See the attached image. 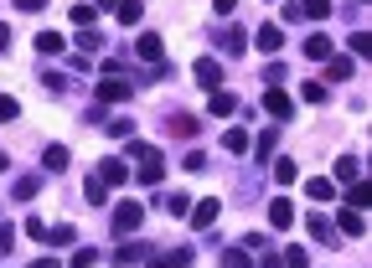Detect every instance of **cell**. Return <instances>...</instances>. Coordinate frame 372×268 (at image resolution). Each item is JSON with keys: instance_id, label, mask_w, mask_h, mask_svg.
<instances>
[{"instance_id": "22", "label": "cell", "mask_w": 372, "mask_h": 268, "mask_svg": "<svg viewBox=\"0 0 372 268\" xmlns=\"http://www.w3.org/2000/svg\"><path fill=\"white\" fill-rule=\"evenodd\" d=\"M62 47H68V42H62L57 31H42V36H36V52H42V57H57Z\"/></svg>"}, {"instance_id": "44", "label": "cell", "mask_w": 372, "mask_h": 268, "mask_svg": "<svg viewBox=\"0 0 372 268\" xmlns=\"http://www.w3.org/2000/svg\"><path fill=\"white\" fill-rule=\"evenodd\" d=\"M181 165H186V170H202V165H207V155H202V150H186Z\"/></svg>"}, {"instance_id": "52", "label": "cell", "mask_w": 372, "mask_h": 268, "mask_svg": "<svg viewBox=\"0 0 372 268\" xmlns=\"http://www.w3.org/2000/svg\"><path fill=\"white\" fill-rule=\"evenodd\" d=\"M362 6H372V0H362Z\"/></svg>"}, {"instance_id": "10", "label": "cell", "mask_w": 372, "mask_h": 268, "mask_svg": "<svg viewBox=\"0 0 372 268\" xmlns=\"http://www.w3.org/2000/svg\"><path fill=\"white\" fill-rule=\"evenodd\" d=\"M326 77H331V83H347V77H352V57L331 52V57H326Z\"/></svg>"}, {"instance_id": "39", "label": "cell", "mask_w": 372, "mask_h": 268, "mask_svg": "<svg viewBox=\"0 0 372 268\" xmlns=\"http://www.w3.org/2000/svg\"><path fill=\"white\" fill-rule=\"evenodd\" d=\"M47 243H73V227H68V222H57V227H47Z\"/></svg>"}, {"instance_id": "16", "label": "cell", "mask_w": 372, "mask_h": 268, "mask_svg": "<svg viewBox=\"0 0 372 268\" xmlns=\"http://www.w3.org/2000/svg\"><path fill=\"white\" fill-rule=\"evenodd\" d=\"M248 144H254L248 129H228V134H222V150H228V155H248Z\"/></svg>"}, {"instance_id": "40", "label": "cell", "mask_w": 372, "mask_h": 268, "mask_svg": "<svg viewBox=\"0 0 372 268\" xmlns=\"http://www.w3.org/2000/svg\"><path fill=\"white\" fill-rule=\"evenodd\" d=\"M166 211H176V217H181V211H192V201H186L181 191H171V196H166Z\"/></svg>"}, {"instance_id": "30", "label": "cell", "mask_w": 372, "mask_h": 268, "mask_svg": "<svg viewBox=\"0 0 372 268\" xmlns=\"http://www.w3.org/2000/svg\"><path fill=\"white\" fill-rule=\"evenodd\" d=\"M274 144H279V129H264L254 144H248V150H259V155H274Z\"/></svg>"}, {"instance_id": "23", "label": "cell", "mask_w": 372, "mask_h": 268, "mask_svg": "<svg viewBox=\"0 0 372 268\" xmlns=\"http://www.w3.org/2000/svg\"><path fill=\"white\" fill-rule=\"evenodd\" d=\"M357 170H362V165H357V155H341V160H336V181H347V186H352V181H362Z\"/></svg>"}, {"instance_id": "24", "label": "cell", "mask_w": 372, "mask_h": 268, "mask_svg": "<svg viewBox=\"0 0 372 268\" xmlns=\"http://www.w3.org/2000/svg\"><path fill=\"white\" fill-rule=\"evenodd\" d=\"M295 176H300V170H295V160H289V155L274 160V181H279V186H295Z\"/></svg>"}, {"instance_id": "46", "label": "cell", "mask_w": 372, "mask_h": 268, "mask_svg": "<svg viewBox=\"0 0 372 268\" xmlns=\"http://www.w3.org/2000/svg\"><path fill=\"white\" fill-rule=\"evenodd\" d=\"M42 6H47V0H16V10H31V16H36Z\"/></svg>"}, {"instance_id": "29", "label": "cell", "mask_w": 372, "mask_h": 268, "mask_svg": "<svg viewBox=\"0 0 372 268\" xmlns=\"http://www.w3.org/2000/svg\"><path fill=\"white\" fill-rule=\"evenodd\" d=\"M166 124H171V129H176V134H181V140H192V134H196V119H186V114H171V119H166Z\"/></svg>"}, {"instance_id": "6", "label": "cell", "mask_w": 372, "mask_h": 268, "mask_svg": "<svg viewBox=\"0 0 372 268\" xmlns=\"http://www.w3.org/2000/svg\"><path fill=\"white\" fill-rule=\"evenodd\" d=\"M192 77H196V83H202V88H217V83H222V67L212 62V57H196V67H192Z\"/></svg>"}, {"instance_id": "3", "label": "cell", "mask_w": 372, "mask_h": 268, "mask_svg": "<svg viewBox=\"0 0 372 268\" xmlns=\"http://www.w3.org/2000/svg\"><path fill=\"white\" fill-rule=\"evenodd\" d=\"M217 211H222V201H217V196L196 201V207H192V227H196V232H207V227L217 222Z\"/></svg>"}, {"instance_id": "49", "label": "cell", "mask_w": 372, "mask_h": 268, "mask_svg": "<svg viewBox=\"0 0 372 268\" xmlns=\"http://www.w3.org/2000/svg\"><path fill=\"white\" fill-rule=\"evenodd\" d=\"M31 268H57V258H31Z\"/></svg>"}, {"instance_id": "20", "label": "cell", "mask_w": 372, "mask_h": 268, "mask_svg": "<svg viewBox=\"0 0 372 268\" xmlns=\"http://www.w3.org/2000/svg\"><path fill=\"white\" fill-rule=\"evenodd\" d=\"M192 263V248H176V253H166V258H150V268H186Z\"/></svg>"}, {"instance_id": "48", "label": "cell", "mask_w": 372, "mask_h": 268, "mask_svg": "<svg viewBox=\"0 0 372 268\" xmlns=\"http://www.w3.org/2000/svg\"><path fill=\"white\" fill-rule=\"evenodd\" d=\"M6 47H10V26L0 21V52H6Z\"/></svg>"}, {"instance_id": "47", "label": "cell", "mask_w": 372, "mask_h": 268, "mask_svg": "<svg viewBox=\"0 0 372 268\" xmlns=\"http://www.w3.org/2000/svg\"><path fill=\"white\" fill-rule=\"evenodd\" d=\"M212 6H217L222 16H233V10H238V0H212Z\"/></svg>"}, {"instance_id": "38", "label": "cell", "mask_w": 372, "mask_h": 268, "mask_svg": "<svg viewBox=\"0 0 372 268\" xmlns=\"http://www.w3.org/2000/svg\"><path fill=\"white\" fill-rule=\"evenodd\" d=\"M222 268H254V263L243 258V248H228V253H222Z\"/></svg>"}, {"instance_id": "51", "label": "cell", "mask_w": 372, "mask_h": 268, "mask_svg": "<svg viewBox=\"0 0 372 268\" xmlns=\"http://www.w3.org/2000/svg\"><path fill=\"white\" fill-rule=\"evenodd\" d=\"M0 170H6V150H0Z\"/></svg>"}, {"instance_id": "43", "label": "cell", "mask_w": 372, "mask_h": 268, "mask_svg": "<svg viewBox=\"0 0 372 268\" xmlns=\"http://www.w3.org/2000/svg\"><path fill=\"white\" fill-rule=\"evenodd\" d=\"M26 237H36V243H47V227L36 222V217H26Z\"/></svg>"}, {"instance_id": "45", "label": "cell", "mask_w": 372, "mask_h": 268, "mask_svg": "<svg viewBox=\"0 0 372 268\" xmlns=\"http://www.w3.org/2000/svg\"><path fill=\"white\" fill-rule=\"evenodd\" d=\"M10 243H16V232H10V227H0V258L10 253Z\"/></svg>"}, {"instance_id": "4", "label": "cell", "mask_w": 372, "mask_h": 268, "mask_svg": "<svg viewBox=\"0 0 372 268\" xmlns=\"http://www.w3.org/2000/svg\"><path fill=\"white\" fill-rule=\"evenodd\" d=\"M269 227H279V232L295 227V201H289V196H274L269 201Z\"/></svg>"}, {"instance_id": "18", "label": "cell", "mask_w": 372, "mask_h": 268, "mask_svg": "<svg viewBox=\"0 0 372 268\" xmlns=\"http://www.w3.org/2000/svg\"><path fill=\"white\" fill-rule=\"evenodd\" d=\"M42 165H47V170H68V144H47V150H42Z\"/></svg>"}, {"instance_id": "35", "label": "cell", "mask_w": 372, "mask_h": 268, "mask_svg": "<svg viewBox=\"0 0 372 268\" xmlns=\"http://www.w3.org/2000/svg\"><path fill=\"white\" fill-rule=\"evenodd\" d=\"M10 196H16V201H31V196H36V176H21V181H16V191H10Z\"/></svg>"}, {"instance_id": "19", "label": "cell", "mask_w": 372, "mask_h": 268, "mask_svg": "<svg viewBox=\"0 0 372 268\" xmlns=\"http://www.w3.org/2000/svg\"><path fill=\"white\" fill-rule=\"evenodd\" d=\"M336 227H341L347 237H362V227H367V222H362V211H352V207H347V211L336 217Z\"/></svg>"}, {"instance_id": "36", "label": "cell", "mask_w": 372, "mask_h": 268, "mask_svg": "<svg viewBox=\"0 0 372 268\" xmlns=\"http://www.w3.org/2000/svg\"><path fill=\"white\" fill-rule=\"evenodd\" d=\"M109 134L114 140H129V134H135V119H109Z\"/></svg>"}, {"instance_id": "5", "label": "cell", "mask_w": 372, "mask_h": 268, "mask_svg": "<svg viewBox=\"0 0 372 268\" xmlns=\"http://www.w3.org/2000/svg\"><path fill=\"white\" fill-rule=\"evenodd\" d=\"M207 109L217 114V119H228V114H238V93H228V88H212V98H207Z\"/></svg>"}, {"instance_id": "41", "label": "cell", "mask_w": 372, "mask_h": 268, "mask_svg": "<svg viewBox=\"0 0 372 268\" xmlns=\"http://www.w3.org/2000/svg\"><path fill=\"white\" fill-rule=\"evenodd\" d=\"M16 114H21V103L10 98V93H0V119H16Z\"/></svg>"}, {"instance_id": "13", "label": "cell", "mask_w": 372, "mask_h": 268, "mask_svg": "<svg viewBox=\"0 0 372 268\" xmlns=\"http://www.w3.org/2000/svg\"><path fill=\"white\" fill-rule=\"evenodd\" d=\"M347 207H352V211L372 207V186H367V181H352V186H347Z\"/></svg>"}, {"instance_id": "1", "label": "cell", "mask_w": 372, "mask_h": 268, "mask_svg": "<svg viewBox=\"0 0 372 268\" xmlns=\"http://www.w3.org/2000/svg\"><path fill=\"white\" fill-rule=\"evenodd\" d=\"M129 155H135V165H140V176L145 186H161V170H166V155L155 150V144H145V140H129Z\"/></svg>"}, {"instance_id": "31", "label": "cell", "mask_w": 372, "mask_h": 268, "mask_svg": "<svg viewBox=\"0 0 372 268\" xmlns=\"http://www.w3.org/2000/svg\"><path fill=\"white\" fill-rule=\"evenodd\" d=\"M119 258H124V263H145V258H150V248H145V243H124V248H119Z\"/></svg>"}, {"instance_id": "9", "label": "cell", "mask_w": 372, "mask_h": 268, "mask_svg": "<svg viewBox=\"0 0 372 268\" xmlns=\"http://www.w3.org/2000/svg\"><path fill=\"white\" fill-rule=\"evenodd\" d=\"M99 181H103V186H124V181H129V165H124V160H103V165H99Z\"/></svg>"}, {"instance_id": "33", "label": "cell", "mask_w": 372, "mask_h": 268, "mask_svg": "<svg viewBox=\"0 0 372 268\" xmlns=\"http://www.w3.org/2000/svg\"><path fill=\"white\" fill-rule=\"evenodd\" d=\"M93 263H99V248H78L68 258V268H93Z\"/></svg>"}, {"instance_id": "17", "label": "cell", "mask_w": 372, "mask_h": 268, "mask_svg": "<svg viewBox=\"0 0 372 268\" xmlns=\"http://www.w3.org/2000/svg\"><path fill=\"white\" fill-rule=\"evenodd\" d=\"M114 16L124 21V26H135V21L145 16V0H119V6H114Z\"/></svg>"}, {"instance_id": "50", "label": "cell", "mask_w": 372, "mask_h": 268, "mask_svg": "<svg viewBox=\"0 0 372 268\" xmlns=\"http://www.w3.org/2000/svg\"><path fill=\"white\" fill-rule=\"evenodd\" d=\"M93 6H99V10H114V6H119V0H93Z\"/></svg>"}, {"instance_id": "37", "label": "cell", "mask_w": 372, "mask_h": 268, "mask_svg": "<svg viewBox=\"0 0 372 268\" xmlns=\"http://www.w3.org/2000/svg\"><path fill=\"white\" fill-rule=\"evenodd\" d=\"M78 47H83V52H99V47H103V36L93 31V26H83V36H78Z\"/></svg>"}, {"instance_id": "12", "label": "cell", "mask_w": 372, "mask_h": 268, "mask_svg": "<svg viewBox=\"0 0 372 268\" xmlns=\"http://www.w3.org/2000/svg\"><path fill=\"white\" fill-rule=\"evenodd\" d=\"M305 196H310V201H331V196H336V181L310 176V181H305Z\"/></svg>"}, {"instance_id": "8", "label": "cell", "mask_w": 372, "mask_h": 268, "mask_svg": "<svg viewBox=\"0 0 372 268\" xmlns=\"http://www.w3.org/2000/svg\"><path fill=\"white\" fill-rule=\"evenodd\" d=\"M331 52H336V47H331V36H326V31H315V36H305V57H310V62H326V57H331Z\"/></svg>"}, {"instance_id": "28", "label": "cell", "mask_w": 372, "mask_h": 268, "mask_svg": "<svg viewBox=\"0 0 372 268\" xmlns=\"http://www.w3.org/2000/svg\"><path fill=\"white\" fill-rule=\"evenodd\" d=\"M347 47L357 52V57H372V31H352V36H347Z\"/></svg>"}, {"instance_id": "34", "label": "cell", "mask_w": 372, "mask_h": 268, "mask_svg": "<svg viewBox=\"0 0 372 268\" xmlns=\"http://www.w3.org/2000/svg\"><path fill=\"white\" fill-rule=\"evenodd\" d=\"M93 16H99L93 6H73V10H68V21H73V26H93Z\"/></svg>"}, {"instance_id": "11", "label": "cell", "mask_w": 372, "mask_h": 268, "mask_svg": "<svg viewBox=\"0 0 372 268\" xmlns=\"http://www.w3.org/2000/svg\"><path fill=\"white\" fill-rule=\"evenodd\" d=\"M254 42H259L264 52H279V47H285V26H274V21H269V26H259Z\"/></svg>"}, {"instance_id": "7", "label": "cell", "mask_w": 372, "mask_h": 268, "mask_svg": "<svg viewBox=\"0 0 372 268\" xmlns=\"http://www.w3.org/2000/svg\"><path fill=\"white\" fill-rule=\"evenodd\" d=\"M124 98H129L124 77H103V83H99V103H124Z\"/></svg>"}, {"instance_id": "2", "label": "cell", "mask_w": 372, "mask_h": 268, "mask_svg": "<svg viewBox=\"0 0 372 268\" xmlns=\"http://www.w3.org/2000/svg\"><path fill=\"white\" fill-rule=\"evenodd\" d=\"M140 222H145L140 201H119V211H114V237H135Z\"/></svg>"}, {"instance_id": "26", "label": "cell", "mask_w": 372, "mask_h": 268, "mask_svg": "<svg viewBox=\"0 0 372 268\" xmlns=\"http://www.w3.org/2000/svg\"><path fill=\"white\" fill-rule=\"evenodd\" d=\"M83 196L93 201V207H103V201H109V186H103L99 176H88V186H83Z\"/></svg>"}, {"instance_id": "27", "label": "cell", "mask_w": 372, "mask_h": 268, "mask_svg": "<svg viewBox=\"0 0 372 268\" xmlns=\"http://www.w3.org/2000/svg\"><path fill=\"white\" fill-rule=\"evenodd\" d=\"M217 42L228 47V52H243V47H248V31H238V26H228V31H222Z\"/></svg>"}, {"instance_id": "15", "label": "cell", "mask_w": 372, "mask_h": 268, "mask_svg": "<svg viewBox=\"0 0 372 268\" xmlns=\"http://www.w3.org/2000/svg\"><path fill=\"white\" fill-rule=\"evenodd\" d=\"M161 52H166V47H161V36H155V31H145L135 57H140V62H161Z\"/></svg>"}, {"instance_id": "25", "label": "cell", "mask_w": 372, "mask_h": 268, "mask_svg": "<svg viewBox=\"0 0 372 268\" xmlns=\"http://www.w3.org/2000/svg\"><path fill=\"white\" fill-rule=\"evenodd\" d=\"M300 16H305V21H326V16H331V0H305Z\"/></svg>"}, {"instance_id": "32", "label": "cell", "mask_w": 372, "mask_h": 268, "mask_svg": "<svg viewBox=\"0 0 372 268\" xmlns=\"http://www.w3.org/2000/svg\"><path fill=\"white\" fill-rule=\"evenodd\" d=\"M279 258H285V268H310V253L305 248H285Z\"/></svg>"}, {"instance_id": "42", "label": "cell", "mask_w": 372, "mask_h": 268, "mask_svg": "<svg viewBox=\"0 0 372 268\" xmlns=\"http://www.w3.org/2000/svg\"><path fill=\"white\" fill-rule=\"evenodd\" d=\"M300 93H305V98H310V103H326V83H305Z\"/></svg>"}, {"instance_id": "21", "label": "cell", "mask_w": 372, "mask_h": 268, "mask_svg": "<svg viewBox=\"0 0 372 268\" xmlns=\"http://www.w3.org/2000/svg\"><path fill=\"white\" fill-rule=\"evenodd\" d=\"M310 237H315V243H326V248H331V243H336V227H331L326 217H310Z\"/></svg>"}, {"instance_id": "14", "label": "cell", "mask_w": 372, "mask_h": 268, "mask_svg": "<svg viewBox=\"0 0 372 268\" xmlns=\"http://www.w3.org/2000/svg\"><path fill=\"white\" fill-rule=\"evenodd\" d=\"M264 109H269L274 119H289V114H295V103H289V93H264Z\"/></svg>"}]
</instances>
